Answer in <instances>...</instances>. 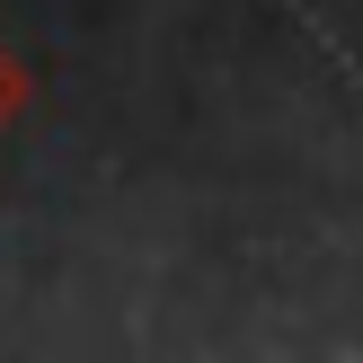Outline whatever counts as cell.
Segmentation results:
<instances>
[{"label": "cell", "instance_id": "cell-1", "mask_svg": "<svg viewBox=\"0 0 363 363\" xmlns=\"http://www.w3.org/2000/svg\"><path fill=\"white\" fill-rule=\"evenodd\" d=\"M0 106H9V80H0Z\"/></svg>", "mask_w": 363, "mask_h": 363}]
</instances>
